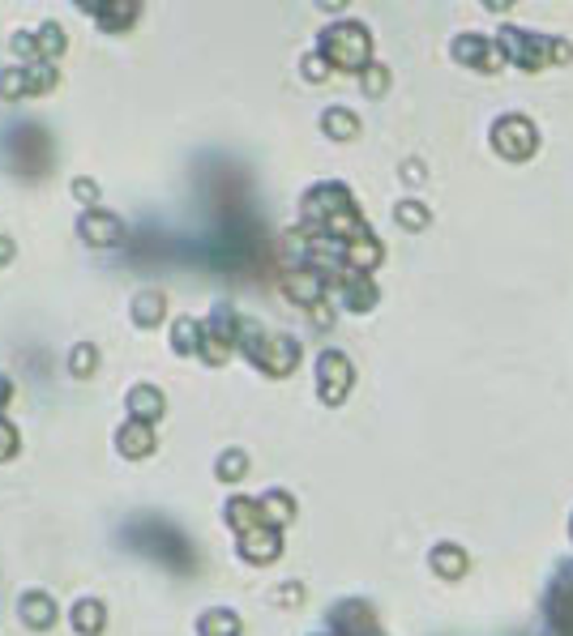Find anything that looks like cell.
<instances>
[{
	"mask_svg": "<svg viewBox=\"0 0 573 636\" xmlns=\"http://www.w3.org/2000/svg\"><path fill=\"white\" fill-rule=\"evenodd\" d=\"M325 52L334 60H342V64H359L364 60V30H356V26H347V30H334V35H325Z\"/></svg>",
	"mask_w": 573,
	"mask_h": 636,
	"instance_id": "6da1fadb",
	"label": "cell"
},
{
	"mask_svg": "<svg viewBox=\"0 0 573 636\" xmlns=\"http://www.w3.org/2000/svg\"><path fill=\"white\" fill-rule=\"evenodd\" d=\"M81 235H86L90 244H99V248H107V244H116V239H120V222H116V213H103V210L86 213V218H81Z\"/></svg>",
	"mask_w": 573,
	"mask_h": 636,
	"instance_id": "7a4b0ae2",
	"label": "cell"
},
{
	"mask_svg": "<svg viewBox=\"0 0 573 636\" xmlns=\"http://www.w3.org/2000/svg\"><path fill=\"white\" fill-rule=\"evenodd\" d=\"M116 444H120V453L124 457H146L150 448H155V436H150V423H124L120 427V436H116Z\"/></svg>",
	"mask_w": 573,
	"mask_h": 636,
	"instance_id": "3957f363",
	"label": "cell"
},
{
	"mask_svg": "<svg viewBox=\"0 0 573 636\" xmlns=\"http://www.w3.org/2000/svg\"><path fill=\"white\" fill-rule=\"evenodd\" d=\"M129 410H133L138 423H155L158 414H163V398H158L150 385H138L133 393H129Z\"/></svg>",
	"mask_w": 573,
	"mask_h": 636,
	"instance_id": "277c9868",
	"label": "cell"
},
{
	"mask_svg": "<svg viewBox=\"0 0 573 636\" xmlns=\"http://www.w3.org/2000/svg\"><path fill=\"white\" fill-rule=\"evenodd\" d=\"M21 619H26L30 628H52V619H56L52 598L47 594H26L21 598Z\"/></svg>",
	"mask_w": 573,
	"mask_h": 636,
	"instance_id": "5b68a950",
	"label": "cell"
},
{
	"mask_svg": "<svg viewBox=\"0 0 573 636\" xmlns=\"http://www.w3.org/2000/svg\"><path fill=\"white\" fill-rule=\"evenodd\" d=\"M347 364L338 359V355H325L321 359V381H325V398H338V389H347Z\"/></svg>",
	"mask_w": 573,
	"mask_h": 636,
	"instance_id": "8992f818",
	"label": "cell"
},
{
	"mask_svg": "<svg viewBox=\"0 0 573 636\" xmlns=\"http://www.w3.org/2000/svg\"><path fill=\"white\" fill-rule=\"evenodd\" d=\"M73 623H78V632L95 636L103 628V607L99 602H78V607H73Z\"/></svg>",
	"mask_w": 573,
	"mask_h": 636,
	"instance_id": "52a82bcc",
	"label": "cell"
},
{
	"mask_svg": "<svg viewBox=\"0 0 573 636\" xmlns=\"http://www.w3.org/2000/svg\"><path fill=\"white\" fill-rule=\"evenodd\" d=\"M138 18V4L133 0H120V4H99V21L103 26H129V21Z\"/></svg>",
	"mask_w": 573,
	"mask_h": 636,
	"instance_id": "ba28073f",
	"label": "cell"
},
{
	"mask_svg": "<svg viewBox=\"0 0 573 636\" xmlns=\"http://www.w3.org/2000/svg\"><path fill=\"white\" fill-rule=\"evenodd\" d=\"M244 551H249V559H270V556H278V539L274 534H249L244 539Z\"/></svg>",
	"mask_w": 573,
	"mask_h": 636,
	"instance_id": "9c48e42d",
	"label": "cell"
},
{
	"mask_svg": "<svg viewBox=\"0 0 573 636\" xmlns=\"http://www.w3.org/2000/svg\"><path fill=\"white\" fill-rule=\"evenodd\" d=\"M26 86H30V95H43V90H52V86H56V69H52V64L26 69Z\"/></svg>",
	"mask_w": 573,
	"mask_h": 636,
	"instance_id": "30bf717a",
	"label": "cell"
},
{
	"mask_svg": "<svg viewBox=\"0 0 573 636\" xmlns=\"http://www.w3.org/2000/svg\"><path fill=\"white\" fill-rule=\"evenodd\" d=\"M133 316H138L141 325H155L158 316H163V299L158 295H141L138 304H133Z\"/></svg>",
	"mask_w": 573,
	"mask_h": 636,
	"instance_id": "8fae6325",
	"label": "cell"
},
{
	"mask_svg": "<svg viewBox=\"0 0 573 636\" xmlns=\"http://www.w3.org/2000/svg\"><path fill=\"white\" fill-rule=\"evenodd\" d=\"M0 95H4V98L30 95V86H26V73H21V69H9V73H0Z\"/></svg>",
	"mask_w": 573,
	"mask_h": 636,
	"instance_id": "7c38bea8",
	"label": "cell"
},
{
	"mask_svg": "<svg viewBox=\"0 0 573 636\" xmlns=\"http://www.w3.org/2000/svg\"><path fill=\"white\" fill-rule=\"evenodd\" d=\"M206 636H236V619L227 615V611H215V615H206Z\"/></svg>",
	"mask_w": 573,
	"mask_h": 636,
	"instance_id": "4fadbf2b",
	"label": "cell"
},
{
	"mask_svg": "<svg viewBox=\"0 0 573 636\" xmlns=\"http://www.w3.org/2000/svg\"><path fill=\"white\" fill-rule=\"evenodd\" d=\"M60 47H64V43H60V26H52V21H47V26L39 30V56L56 60V56H60Z\"/></svg>",
	"mask_w": 573,
	"mask_h": 636,
	"instance_id": "5bb4252c",
	"label": "cell"
},
{
	"mask_svg": "<svg viewBox=\"0 0 573 636\" xmlns=\"http://www.w3.org/2000/svg\"><path fill=\"white\" fill-rule=\"evenodd\" d=\"M73 372H78V376H90V367H95V347H78L73 350Z\"/></svg>",
	"mask_w": 573,
	"mask_h": 636,
	"instance_id": "9a60e30c",
	"label": "cell"
},
{
	"mask_svg": "<svg viewBox=\"0 0 573 636\" xmlns=\"http://www.w3.org/2000/svg\"><path fill=\"white\" fill-rule=\"evenodd\" d=\"M13 448H18V431L0 419V457H13Z\"/></svg>",
	"mask_w": 573,
	"mask_h": 636,
	"instance_id": "2e32d148",
	"label": "cell"
},
{
	"mask_svg": "<svg viewBox=\"0 0 573 636\" xmlns=\"http://www.w3.org/2000/svg\"><path fill=\"white\" fill-rule=\"evenodd\" d=\"M223 474H227V479H232V474H244V457H227V462H223Z\"/></svg>",
	"mask_w": 573,
	"mask_h": 636,
	"instance_id": "e0dca14e",
	"label": "cell"
},
{
	"mask_svg": "<svg viewBox=\"0 0 573 636\" xmlns=\"http://www.w3.org/2000/svg\"><path fill=\"white\" fill-rule=\"evenodd\" d=\"M351 129H356V124H351V120H347V116H342V120H330V133H351Z\"/></svg>",
	"mask_w": 573,
	"mask_h": 636,
	"instance_id": "ac0fdd59",
	"label": "cell"
},
{
	"mask_svg": "<svg viewBox=\"0 0 573 636\" xmlns=\"http://www.w3.org/2000/svg\"><path fill=\"white\" fill-rule=\"evenodd\" d=\"M9 402V381H4V376H0V406Z\"/></svg>",
	"mask_w": 573,
	"mask_h": 636,
	"instance_id": "d6986e66",
	"label": "cell"
},
{
	"mask_svg": "<svg viewBox=\"0 0 573 636\" xmlns=\"http://www.w3.org/2000/svg\"><path fill=\"white\" fill-rule=\"evenodd\" d=\"M0 261H9V244L4 239H0Z\"/></svg>",
	"mask_w": 573,
	"mask_h": 636,
	"instance_id": "ffe728a7",
	"label": "cell"
}]
</instances>
